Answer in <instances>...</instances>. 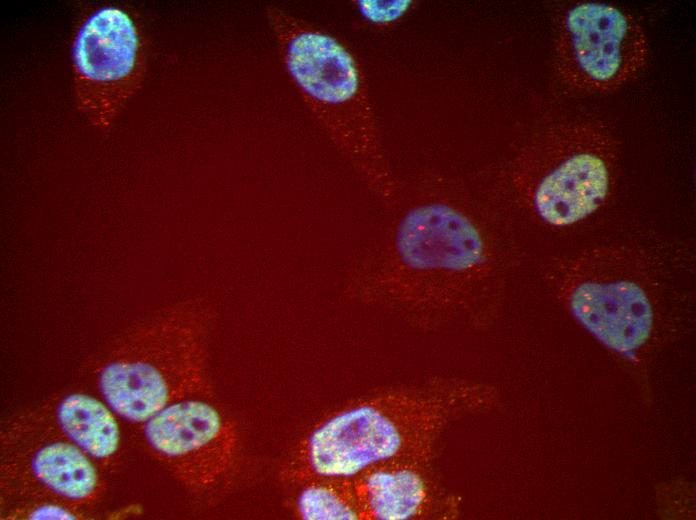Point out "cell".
Segmentation results:
<instances>
[{"label":"cell","mask_w":696,"mask_h":520,"mask_svg":"<svg viewBox=\"0 0 696 520\" xmlns=\"http://www.w3.org/2000/svg\"><path fill=\"white\" fill-rule=\"evenodd\" d=\"M542 276L586 332L612 355L642 368L687 326L695 253L690 244L638 237L554 257Z\"/></svg>","instance_id":"6da1fadb"},{"label":"cell","mask_w":696,"mask_h":520,"mask_svg":"<svg viewBox=\"0 0 696 520\" xmlns=\"http://www.w3.org/2000/svg\"><path fill=\"white\" fill-rule=\"evenodd\" d=\"M492 204L469 197L413 205L385 244L354 269L351 290L408 309L487 310L511 260L507 227Z\"/></svg>","instance_id":"7a4b0ae2"},{"label":"cell","mask_w":696,"mask_h":520,"mask_svg":"<svg viewBox=\"0 0 696 520\" xmlns=\"http://www.w3.org/2000/svg\"><path fill=\"white\" fill-rule=\"evenodd\" d=\"M477 397L472 386L441 383L353 402L312 428L284 477L299 484L321 478L352 480L386 463H425L449 421Z\"/></svg>","instance_id":"3957f363"},{"label":"cell","mask_w":696,"mask_h":520,"mask_svg":"<svg viewBox=\"0 0 696 520\" xmlns=\"http://www.w3.org/2000/svg\"><path fill=\"white\" fill-rule=\"evenodd\" d=\"M211 319L204 302L189 299L132 328L96 365L100 397L140 425L174 402L208 396Z\"/></svg>","instance_id":"277c9868"},{"label":"cell","mask_w":696,"mask_h":520,"mask_svg":"<svg viewBox=\"0 0 696 520\" xmlns=\"http://www.w3.org/2000/svg\"><path fill=\"white\" fill-rule=\"evenodd\" d=\"M266 14L286 72L304 103L368 187L390 198L394 183L352 53L334 36L280 6L268 5Z\"/></svg>","instance_id":"5b68a950"},{"label":"cell","mask_w":696,"mask_h":520,"mask_svg":"<svg viewBox=\"0 0 696 520\" xmlns=\"http://www.w3.org/2000/svg\"><path fill=\"white\" fill-rule=\"evenodd\" d=\"M621 145L594 118L556 121L537 132L513 162L510 185L531 216L553 231L578 228L610 203Z\"/></svg>","instance_id":"8992f818"},{"label":"cell","mask_w":696,"mask_h":520,"mask_svg":"<svg viewBox=\"0 0 696 520\" xmlns=\"http://www.w3.org/2000/svg\"><path fill=\"white\" fill-rule=\"evenodd\" d=\"M556 73L568 88L606 94L644 70L649 45L640 22L611 4L580 1L559 15L553 42Z\"/></svg>","instance_id":"52a82bcc"},{"label":"cell","mask_w":696,"mask_h":520,"mask_svg":"<svg viewBox=\"0 0 696 520\" xmlns=\"http://www.w3.org/2000/svg\"><path fill=\"white\" fill-rule=\"evenodd\" d=\"M71 62L78 110L108 128L144 76L145 50L132 16L113 5L91 12L74 36Z\"/></svg>","instance_id":"ba28073f"},{"label":"cell","mask_w":696,"mask_h":520,"mask_svg":"<svg viewBox=\"0 0 696 520\" xmlns=\"http://www.w3.org/2000/svg\"><path fill=\"white\" fill-rule=\"evenodd\" d=\"M140 425L148 452L196 495L219 488L236 465L238 429L208 396L174 402Z\"/></svg>","instance_id":"9c48e42d"},{"label":"cell","mask_w":696,"mask_h":520,"mask_svg":"<svg viewBox=\"0 0 696 520\" xmlns=\"http://www.w3.org/2000/svg\"><path fill=\"white\" fill-rule=\"evenodd\" d=\"M23 452L13 468L37 496L77 509L96 503L104 491L98 465L76 445L51 430ZM24 485V486H25Z\"/></svg>","instance_id":"30bf717a"},{"label":"cell","mask_w":696,"mask_h":520,"mask_svg":"<svg viewBox=\"0 0 696 520\" xmlns=\"http://www.w3.org/2000/svg\"><path fill=\"white\" fill-rule=\"evenodd\" d=\"M424 464L386 463L352 479L362 520H410L429 515L436 492Z\"/></svg>","instance_id":"8fae6325"},{"label":"cell","mask_w":696,"mask_h":520,"mask_svg":"<svg viewBox=\"0 0 696 520\" xmlns=\"http://www.w3.org/2000/svg\"><path fill=\"white\" fill-rule=\"evenodd\" d=\"M52 430L86 453L97 465H109L121 448L118 415L100 397L82 392L59 398L49 410Z\"/></svg>","instance_id":"7c38bea8"},{"label":"cell","mask_w":696,"mask_h":520,"mask_svg":"<svg viewBox=\"0 0 696 520\" xmlns=\"http://www.w3.org/2000/svg\"><path fill=\"white\" fill-rule=\"evenodd\" d=\"M304 520H360L361 513L353 481L312 479L301 483L295 503Z\"/></svg>","instance_id":"4fadbf2b"},{"label":"cell","mask_w":696,"mask_h":520,"mask_svg":"<svg viewBox=\"0 0 696 520\" xmlns=\"http://www.w3.org/2000/svg\"><path fill=\"white\" fill-rule=\"evenodd\" d=\"M77 510L60 502L45 500L23 508V515L29 519H75L79 516Z\"/></svg>","instance_id":"5bb4252c"},{"label":"cell","mask_w":696,"mask_h":520,"mask_svg":"<svg viewBox=\"0 0 696 520\" xmlns=\"http://www.w3.org/2000/svg\"><path fill=\"white\" fill-rule=\"evenodd\" d=\"M358 7L361 13L373 22L388 21V17H393V14L398 12V5L377 1H359Z\"/></svg>","instance_id":"9a60e30c"}]
</instances>
